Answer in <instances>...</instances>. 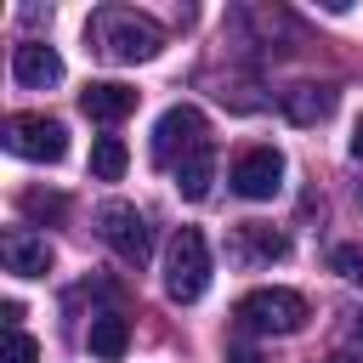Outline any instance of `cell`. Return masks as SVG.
Returning a JSON list of instances; mask_svg holds the SVG:
<instances>
[{
    "label": "cell",
    "instance_id": "8fae6325",
    "mask_svg": "<svg viewBox=\"0 0 363 363\" xmlns=\"http://www.w3.org/2000/svg\"><path fill=\"white\" fill-rule=\"evenodd\" d=\"M335 102H340V91H335V85H318V79H301V85L284 91L289 125H323V119L335 113Z\"/></svg>",
    "mask_w": 363,
    "mask_h": 363
},
{
    "label": "cell",
    "instance_id": "4fadbf2b",
    "mask_svg": "<svg viewBox=\"0 0 363 363\" xmlns=\"http://www.w3.org/2000/svg\"><path fill=\"white\" fill-rule=\"evenodd\" d=\"M210 182H216V153H210V147H199L193 159H182V164H176V193H182L187 204L210 199Z\"/></svg>",
    "mask_w": 363,
    "mask_h": 363
},
{
    "label": "cell",
    "instance_id": "3957f363",
    "mask_svg": "<svg viewBox=\"0 0 363 363\" xmlns=\"http://www.w3.org/2000/svg\"><path fill=\"white\" fill-rule=\"evenodd\" d=\"M164 289L176 306H193L204 289H210V244L199 227H182L170 238V261H164Z\"/></svg>",
    "mask_w": 363,
    "mask_h": 363
},
{
    "label": "cell",
    "instance_id": "ba28073f",
    "mask_svg": "<svg viewBox=\"0 0 363 363\" xmlns=\"http://www.w3.org/2000/svg\"><path fill=\"white\" fill-rule=\"evenodd\" d=\"M79 108H85V119H96V125H119V119L136 113V91H130L125 79H91V85L79 91Z\"/></svg>",
    "mask_w": 363,
    "mask_h": 363
},
{
    "label": "cell",
    "instance_id": "52a82bcc",
    "mask_svg": "<svg viewBox=\"0 0 363 363\" xmlns=\"http://www.w3.org/2000/svg\"><path fill=\"white\" fill-rule=\"evenodd\" d=\"M227 182H233L238 199H272L284 187V153L278 147H244L233 159V176Z\"/></svg>",
    "mask_w": 363,
    "mask_h": 363
},
{
    "label": "cell",
    "instance_id": "7a4b0ae2",
    "mask_svg": "<svg viewBox=\"0 0 363 363\" xmlns=\"http://www.w3.org/2000/svg\"><path fill=\"white\" fill-rule=\"evenodd\" d=\"M233 318H238V329H250V335H301L306 318H312V306H306L301 289L267 284V289H250Z\"/></svg>",
    "mask_w": 363,
    "mask_h": 363
},
{
    "label": "cell",
    "instance_id": "9c48e42d",
    "mask_svg": "<svg viewBox=\"0 0 363 363\" xmlns=\"http://www.w3.org/2000/svg\"><path fill=\"white\" fill-rule=\"evenodd\" d=\"M11 79L28 85V91H45V85L62 79V57H57L45 40H23V45L11 51Z\"/></svg>",
    "mask_w": 363,
    "mask_h": 363
},
{
    "label": "cell",
    "instance_id": "277c9868",
    "mask_svg": "<svg viewBox=\"0 0 363 363\" xmlns=\"http://www.w3.org/2000/svg\"><path fill=\"white\" fill-rule=\"evenodd\" d=\"M210 125H204V108H193V102H176V108H164L159 113V125H153V159L164 164V170H176L182 159H193L199 147H210V136H204Z\"/></svg>",
    "mask_w": 363,
    "mask_h": 363
},
{
    "label": "cell",
    "instance_id": "44dd1931",
    "mask_svg": "<svg viewBox=\"0 0 363 363\" xmlns=\"http://www.w3.org/2000/svg\"><path fill=\"white\" fill-rule=\"evenodd\" d=\"M329 363H363V357H352V352H335V357H329Z\"/></svg>",
    "mask_w": 363,
    "mask_h": 363
},
{
    "label": "cell",
    "instance_id": "30bf717a",
    "mask_svg": "<svg viewBox=\"0 0 363 363\" xmlns=\"http://www.w3.org/2000/svg\"><path fill=\"white\" fill-rule=\"evenodd\" d=\"M0 255H6V272H17V278H45L51 272V244L28 227H11L0 238Z\"/></svg>",
    "mask_w": 363,
    "mask_h": 363
},
{
    "label": "cell",
    "instance_id": "6da1fadb",
    "mask_svg": "<svg viewBox=\"0 0 363 363\" xmlns=\"http://www.w3.org/2000/svg\"><path fill=\"white\" fill-rule=\"evenodd\" d=\"M85 40H91V51H102L108 62H153V57L164 51V28H159L153 17H142V11H130V6H102V11H91Z\"/></svg>",
    "mask_w": 363,
    "mask_h": 363
},
{
    "label": "cell",
    "instance_id": "d6986e66",
    "mask_svg": "<svg viewBox=\"0 0 363 363\" xmlns=\"http://www.w3.org/2000/svg\"><path fill=\"white\" fill-rule=\"evenodd\" d=\"M227 363H261V352H255V346H233V352H227Z\"/></svg>",
    "mask_w": 363,
    "mask_h": 363
},
{
    "label": "cell",
    "instance_id": "8992f818",
    "mask_svg": "<svg viewBox=\"0 0 363 363\" xmlns=\"http://www.w3.org/2000/svg\"><path fill=\"white\" fill-rule=\"evenodd\" d=\"M96 233H102V244L125 261V267H142L147 255H153V227H147V216L136 210V204H102L96 210Z\"/></svg>",
    "mask_w": 363,
    "mask_h": 363
},
{
    "label": "cell",
    "instance_id": "603a6c76",
    "mask_svg": "<svg viewBox=\"0 0 363 363\" xmlns=\"http://www.w3.org/2000/svg\"><path fill=\"white\" fill-rule=\"evenodd\" d=\"M357 204H363V187H357Z\"/></svg>",
    "mask_w": 363,
    "mask_h": 363
},
{
    "label": "cell",
    "instance_id": "7402d4cb",
    "mask_svg": "<svg viewBox=\"0 0 363 363\" xmlns=\"http://www.w3.org/2000/svg\"><path fill=\"white\" fill-rule=\"evenodd\" d=\"M352 329H357V340H363V312H357V318H352Z\"/></svg>",
    "mask_w": 363,
    "mask_h": 363
},
{
    "label": "cell",
    "instance_id": "ac0fdd59",
    "mask_svg": "<svg viewBox=\"0 0 363 363\" xmlns=\"http://www.w3.org/2000/svg\"><path fill=\"white\" fill-rule=\"evenodd\" d=\"M6 363H40V340L23 335V329H11L6 335Z\"/></svg>",
    "mask_w": 363,
    "mask_h": 363
},
{
    "label": "cell",
    "instance_id": "5b68a950",
    "mask_svg": "<svg viewBox=\"0 0 363 363\" xmlns=\"http://www.w3.org/2000/svg\"><path fill=\"white\" fill-rule=\"evenodd\" d=\"M0 136H6V153L34 159V164H57L68 153V125L51 113H11Z\"/></svg>",
    "mask_w": 363,
    "mask_h": 363
},
{
    "label": "cell",
    "instance_id": "9a60e30c",
    "mask_svg": "<svg viewBox=\"0 0 363 363\" xmlns=\"http://www.w3.org/2000/svg\"><path fill=\"white\" fill-rule=\"evenodd\" d=\"M244 244H250V255H261V261H284V255H289V238H284L278 227H267V221H244Z\"/></svg>",
    "mask_w": 363,
    "mask_h": 363
},
{
    "label": "cell",
    "instance_id": "ffe728a7",
    "mask_svg": "<svg viewBox=\"0 0 363 363\" xmlns=\"http://www.w3.org/2000/svg\"><path fill=\"white\" fill-rule=\"evenodd\" d=\"M352 159H363V113H357V125H352Z\"/></svg>",
    "mask_w": 363,
    "mask_h": 363
},
{
    "label": "cell",
    "instance_id": "e0dca14e",
    "mask_svg": "<svg viewBox=\"0 0 363 363\" xmlns=\"http://www.w3.org/2000/svg\"><path fill=\"white\" fill-rule=\"evenodd\" d=\"M329 272L363 284V244H335V250H329Z\"/></svg>",
    "mask_w": 363,
    "mask_h": 363
},
{
    "label": "cell",
    "instance_id": "2e32d148",
    "mask_svg": "<svg viewBox=\"0 0 363 363\" xmlns=\"http://www.w3.org/2000/svg\"><path fill=\"white\" fill-rule=\"evenodd\" d=\"M23 216H34V221H62L68 216V199L62 193H23Z\"/></svg>",
    "mask_w": 363,
    "mask_h": 363
},
{
    "label": "cell",
    "instance_id": "7c38bea8",
    "mask_svg": "<svg viewBox=\"0 0 363 363\" xmlns=\"http://www.w3.org/2000/svg\"><path fill=\"white\" fill-rule=\"evenodd\" d=\"M85 346H91V357H102V363H119V357H125V346H130V323H125L119 312H102V318H91V329H85Z\"/></svg>",
    "mask_w": 363,
    "mask_h": 363
},
{
    "label": "cell",
    "instance_id": "5bb4252c",
    "mask_svg": "<svg viewBox=\"0 0 363 363\" xmlns=\"http://www.w3.org/2000/svg\"><path fill=\"white\" fill-rule=\"evenodd\" d=\"M125 164H130V153H125L119 136H96V142H91V176H96V182H119Z\"/></svg>",
    "mask_w": 363,
    "mask_h": 363
}]
</instances>
